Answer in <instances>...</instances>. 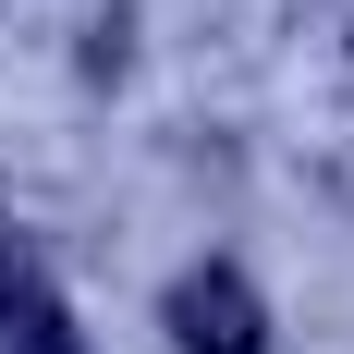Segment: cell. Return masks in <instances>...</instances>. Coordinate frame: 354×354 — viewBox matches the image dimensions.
Segmentation results:
<instances>
[{"mask_svg": "<svg viewBox=\"0 0 354 354\" xmlns=\"http://www.w3.org/2000/svg\"><path fill=\"white\" fill-rule=\"evenodd\" d=\"M171 342L183 354H269V306L245 293V269H183L171 281Z\"/></svg>", "mask_w": 354, "mask_h": 354, "instance_id": "1", "label": "cell"}, {"mask_svg": "<svg viewBox=\"0 0 354 354\" xmlns=\"http://www.w3.org/2000/svg\"><path fill=\"white\" fill-rule=\"evenodd\" d=\"M0 354H86V342H73V318H62V293L37 281V257L0 269Z\"/></svg>", "mask_w": 354, "mask_h": 354, "instance_id": "2", "label": "cell"}, {"mask_svg": "<svg viewBox=\"0 0 354 354\" xmlns=\"http://www.w3.org/2000/svg\"><path fill=\"white\" fill-rule=\"evenodd\" d=\"M12 257H25V245H12V232H0V269H12Z\"/></svg>", "mask_w": 354, "mask_h": 354, "instance_id": "3", "label": "cell"}]
</instances>
